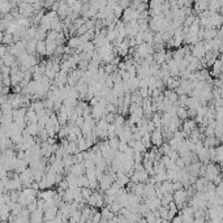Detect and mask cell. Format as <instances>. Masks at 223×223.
<instances>
[{
    "mask_svg": "<svg viewBox=\"0 0 223 223\" xmlns=\"http://www.w3.org/2000/svg\"><path fill=\"white\" fill-rule=\"evenodd\" d=\"M35 52H38L39 55H46V42L44 41H38L37 42Z\"/></svg>",
    "mask_w": 223,
    "mask_h": 223,
    "instance_id": "cell-4",
    "label": "cell"
},
{
    "mask_svg": "<svg viewBox=\"0 0 223 223\" xmlns=\"http://www.w3.org/2000/svg\"><path fill=\"white\" fill-rule=\"evenodd\" d=\"M108 141V146H110V149L111 150H115V151H117V146H119V138L117 137H114V138H110V140H107Z\"/></svg>",
    "mask_w": 223,
    "mask_h": 223,
    "instance_id": "cell-6",
    "label": "cell"
},
{
    "mask_svg": "<svg viewBox=\"0 0 223 223\" xmlns=\"http://www.w3.org/2000/svg\"><path fill=\"white\" fill-rule=\"evenodd\" d=\"M3 37H4V33L3 31H0V42H3Z\"/></svg>",
    "mask_w": 223,
    "mask_h": 223,
    "instance_id": "cell-9",
    "label": "cell"
},
{
    "mask_svg": "<svg viewBox=\"0 0 223 223\" xmlns=\"http://www.w3.org/2000/svg\"><path fill=\"white\" fill-rule=\"evenodd\" d=\"M80 44H82L80 37H72V38H69L67 42V47H69V49H72V50H76Z\"/></svg>",
    "mask_w": 223,
    "mask_h": 223,
    "instance_id": "cell-2",
    "label": "cell"
},
{
    "mask_svg": "<svg viewBox=\"0 0 223 223\" xmlns=\"http://www.w3.org/2000/svg\"><path fill=\"white\" fill-rule=\"evenodd\" d=\"M93 194V192H91V189L90 188H81V196H82V200L84 201H87L89 200V197Z\"/></svg>",
    "mask_w": 223,
    "mask_h": 223,
    "instance_id": "cell-7",
    "label": "cell"
},
{
    "mask_svg": "<svg viewBox=\"0 0 223 223\" xmlns=\"http://www.w3.org/2000/svg\"><path fill=\"white\" fill-rule=\"evenodd\" d=\"M183 58H184V51H183V49L180 47V49L172 51V59L176 60V61H180L183 60Z\"/></svg>",
    "mask_w": 223,
    "mask_h": 223,
    "instance_id": "cell-5",
    "label": "cell"
},
{
    "mask_svg": "<svg viewBox=\"0 0 223 223\" xmlns=\"http://www.w3.org/2000/svg\"><path fill=\"white\" fill-rule=\"evenodd\" d=\"M176 117L179 119V120H181V122H184V120H187V108H184V107H178L176 108Z\"/></svg>",
    "mask_w": 223,
    "mask_h": 223,
    "instance_id": "cell-3",
    "label": "cell"
},
{
    "mask_svg": "<svg viewBox=\"0 0 223 223\" xmlns=\"http://www.w3.org/2000/svg\"><path fill=\"white\" fill-rule=\"evenodd\" d=\"M218 175H220V171H219V164H215V163H209L206 164V169H205V175L204 178L208 180V181H213L215 179Z\"/></svg>",
    "mask_w": 223,
    "mask_h": 223,
    "instance_id": "cell-1",
    "label": "cell"
},
{
    "mask_svg": "<svg viewBox=\"0 0 223 223\" xmlns=\"http://www.w3.org/2000/svg\"><path fill=\"white\" fill-rule=\"evenodd\" d=\"M128 149V145H127V142H119V146H117V151H120V153H124V151Z\"/></svg>",
    "mask_w": 223,
    "mask_h": 223,
    "instance_id": "cell-8",
    "label": "cell"
}]
</instances>
